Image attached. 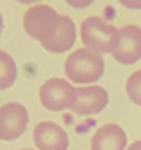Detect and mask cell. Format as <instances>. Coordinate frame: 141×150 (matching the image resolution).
<instances>
[{
	"label": "cell",
	"mask_w": 141,
	"mask_h": 150,
	"mask_svg": "<svg viewBox=\"0 0 141 150\" xmlns=\"http://www.w3.org/2000/svg\"><path fill=\"white\" fill-rule=\"evenodd\" d=\"M24 29L52 54L69 51L76 42V25L72 18L58 15L54 7L47 4H35L27 9L24 15Z\"/></svg>",
	"instance_id": "cell-1"
},
{
	"label": "cell",
	"mask_w": 141,
	"mask_h": 150,
	"mask_svg": "<svg viewBox=\"0 0 141 150\" xmlns=\"http://www.w3.org/2000/svg\"><path fill=\"white\" fill-rule=\"evenodd\" d=\"M81 42L91 52H112L118 45L119 29L100 16H89L81 22Z\"/></svg>",
	"instance_id": "cell-2"
},
{
	"label": "cell",
	"mask_w": 141,
	"mask_h": 150,
	"mask_svg": "<svg viewBox=\"0 0 141 150\" xmlns=\"http://www.w3.org/2000/svg\"><path fill=\"white\" fill-rule=\"evenodd\" d=\"M105 72V62L89 49H76L65 60V74L74 83H94Z\"/></svg>",
	"instance_id": "cell-3"
},
{
	"label": "cell",
	"mask_w": 141,
	"mask_h": 150,
	"mask_svg": "<svg viewBox=\"0 0 141 150\" xmlns=\"http://www.w3.org/2000/svg\"><path fill=\"white\" fill-rule=\"evenodd\" d=\"M40 103L43 109L60 112L65 109H71L76 101V89L63 78H49L40 87Z\"/></svg>",
	"instance_id": "cell-4"
},
{
	"label": "cell",
	"mask_w": 141,
	"mask_h": 150,
	"mask_svg": "<svg viewBox=\"0 0 141 150\" xmlns=\"http://www.w3.org/2000/svg\"><path fill=\"white\" fill-rule=\"evenodd\" d=\"M29 123V112L22 103L11 101L0 107V139L15 141L26 132Z\"/></svg>",
	"instance_id": "cell-5"
},
{
	"label": "cell",
	"mask_w": 141,
	"mask_h": 150,
	"mask_svg": "<svg viewBox=\"0 0 141 150\" xmlns=\"http://www.w3.org/2000/svg\"><path fill=\"white\" fill-rule=\"evenodd\" d=\"M112 58L123 65H132L141 60V27L123 25L119 29L118 45L112 51Z\"/></svg>",
	"instance_id": "cell-6"
},
{
	"label": "cell",
	"mask_w": 141,
	"mask_h": 150,
	"mask_svg": "<svg viewBox=\"0 0 141 150\" xmlns=\"http://www.w3.org/2000/svg\"><path fill=\"white\" fill-rule=\"evenodd\" d=\"M108 103V92L100 85H89V87L76 89V101L71 110L78 116H92L101 112Z\"/></svg>",
	"instance_id": "cell-7"
},
{
	"label": "cell",
	"mask_w": 141,
	"mask_h": 150,
	"mask_svg": "<svg viewBox=\"0 0 141 150\" xmlns=\"http://www.w3.org/2000/svg\"><path fill=\"white\" fill-rule=\"evenodd\" d=\"M35 145L40 150H67L69 136L63 128L54 121H42L35 127L33 132Z\"/></svg>",
	"instance_id": "cell-8"
},
{
	"label": "cell",
	"mask_w": 141,
	"mask_h": 150,
	"mask_svg": "<svg viewBox=\"0 0 141 150\" xmlns=\"http://www.w3.org/2000/svg\"><path fill=\"white\" fill-rule=\"evenodd\" d=\"M125 146H127V134L116 123L100 127L91 141V150H125Z\"/></svg>",
	"instance_id": "cell-9"
},
{
	"label": "cell",
	"mask_w": 141,
	"mask_h": 150,
	"mask_svg": "<svg viewBox=\"0 0 141 150\" xmlns=\"http://www.w3.org/2000/svg\"><path fill=\"white\" fill-rule=\"evenodd\" d=\"M16 76H18V69L15 60L6 51H0V91L13 87Z\"/></svg>",
	"instance_id": "cell-10"
},
{
	"label": "cell",
	"mask_w": 141,
	"mask_h": 150,
	"mask_svg": "<svg viewBox=\"0 0 141 150\" xmlns=\"http://www.w3.org/2000/svg\"><path fill=\"white\" fill-rule=\"evenodd\" d=\"M127 96L134 105L141 107V71H136L127 80Z\"/></svg>",
	"instance_id": "cell-11"
},
{
	"label": "cell",
	"mask_w": 141,
	"mask_h": 150,
	"mask_svg": "<svg viewBox=\"0 0 141 150\" xmlns=\"http://www.w3.org/2000/svg\"><path fill=\"white\" fill-rule=\"evenodd\" d=\"M71 7H74V9H83V7H89L94 0H65Z\"/></svg>",
	"instance_id": "cell-12"
},
{
	"label": "cell",
	"mask_w": 141,
	"mask_h": 150,
	"mask_svg": "<svg viewBox=\"0 0 141 150\" xmlns=\"http://www.w3.org/2000/svg\"><path fill=\"white\" fill-rule=\"evenodd\" d=\"M127 9H141V0H118Z\"/></svg>",
	"instance_id": "cell-13"
},
{
	"label": "cell",
	"mask_w": 141,
	"mask_h": 150,
	"mask_svg": "<svg viewBox=\"0 0 141 150\" xmlns=\"http://www.w3.org/2000/svg\"><path fill=\"white\" fill-rule=\"evenodd\" d=\"M127 150H141V141H134L132 145H130Z\"/></svg>",
	"instance_id": "cell-14"
},
{
	"label": "cell",
	"mask_w": 141,
	"mask_h": 150,
	"mask_svg": "<svg viewBox=\"0 0 141 150\" xmlns=\"http://www.w3.org/2000/svg\"><path fill=\"white\" fill-rule=\"evenodd\" d=\"M18 4H27V6H31V4H35V2H40V0H16Z\"/></svg>",
	"instance_id": "cell-15"
},
{
	"label": "cell",
	"mask_w": 141,
	"mask_h": 150,
	"mask_svg": "<svg viewBox=\"0 0 141 150\" xmlns=\"http://www.w3.org/2000/svg\"><path fill=\"white\" fill-rule=\"evenodd\" d=\"M4 31V16H2V13H0V33Z\"/></svg>",
	"instance_id": "cell-16"
},
{
	"label": "cell",
	"mask_w": 141,
	"mask_h": 150,
	"mask_svg": "<svg viewBox=\"0 0 141 150\" xmlns=\"http://www.w3.org/2000/svg\"><path fill=\"white\" fill-rule=\"evenodd\" d=\"M24 150H31V148H24Z\"/></svg>",
	"instance_id": "cell-17"
}]
</instances>
